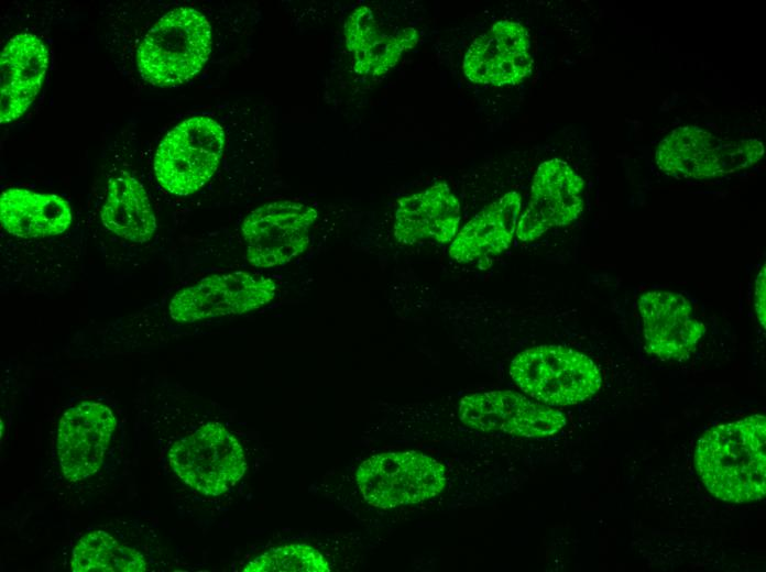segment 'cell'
Here are the masks:
<instances>
[{
    "label": "cell",
    "mask_w": 766,
    "mask_h": 572,
    "mask_svg": "<svg viewBox=\"0 0 766 572\" xmlns=\"http://www.w3.org/2000/svg\"><path fill=\"white\" fill-rule=\"evenodd\" d=\"M276 293L271 277L244 271L217 273L178 290L168 314L180 323L243 315L269 305Z\"/></svg>",
    "instance_id": "cell-9"
},
{
    "label": "cell",
    "mask_w": 766,
    "mask_h": 572,
    "mask_svg": "<svg viewBox=\"0 0 766 572\" xmlns=\"http://www.w3.org/2000/svg\"><path fill=\"white\" fill-rule=\"evenodd\" d=\"M1 227L19 238H47L65 232L73 215L68 202L54 194L8 188L0 196Z\"/></svg>",
    "instance_id": "cell-19"
},
{
    "label": "cell",
    "mask_w": 766,
    "mask_h": 572,
    "mask_svg": "<svg viewBox=\"0 0 766 572\" xmlns=\"http://www.w3.org/2000/svg\"><path fill=\"white\" fill-rule=\"evenodd\" d=\"M100 219L109 231L133 243L150 241L156 231L145 188L124 170L109 178Z\"/></svg>",
    "instance_id": "cell-20"
},
{
    "label": "cell",
    "mask_w": 766,
    "mask_h": 572,
    "mask_svg": "<svg viewBox=\"0 0 766 572\" xmlns=\"http://www.w3.org/2000/svg\"><path fill=\"white\" fill-rule=\"evenodd\" d=\"M648 352L660 360L681 361L694 351L705 326L691 302L671 290H648L637 300Z\"/></svg>",
    "instance_id": "cell-13"
},
{
    "label": "cell",
    "mask_w": 766,
    "mask_h": 572,
    "mask_svg": "<svg viewBox=\"0 0 766 572\" xmlns=\"http://www.w3.org/2000/svg\"><path fill=\"white\" fill-rule=\"evenodd\" d=\"M582 189L583 179L565 161L543 162L533 178L529 202L517 222V239L530 242L554 227L576 220L583 209Z\"/></svg>",
    "instance_id": "cell-11"
},
{
    "label": "cell",
    "mask_w": 766,
    "mask_h": 572,
    "mask_svg": "<svg viewBox=\"0 0 766 572\" xmlns=\"http://www.w3.org/2000/svg\"><path fill=\"white\" fill-rule=\"evenodd\" d=\"M343 35L354 72L374 77L390 72L419 41L417 30L412 26L394 32L384 30L366 6L350 13L343 25Z\"/></svg>",
    "instance_id": "cell-17"
},
{
    "label": "cell",
    "mask_w": 766,
    "mask_h": 572,
    "mask_svg": "<svg viewBox=\"0 0 766 572\" xmlns=\"http://www.w3.org/2000/svg\"><path fill=\"white\" fill-rule=\"evenodd\" d=\"M527 30L518 22L500 20L477 36L464 54L462 70L474 84L517 85L532 72Z\"/></svg>",
    "instance_id": "cell-12"
},
{
    "label": "cell",
    "mask_w": 766,
    "mask_h": 572,
    "mask_svg": "<svg viewBox=\"0 0 766 572\" xmlns=\"http://www.w3.org/2000/svg\"><path fill=\"white\" fill-rule=\"evenodd\" d=\"M225 146L222 127L214 119L197 116L186 119L167 132L154 156L158 184L176 196H188L216 173Z\"/></svg>",
    "instance_id": "cell-4"
},
{
    "label": "cell",
    "mask_w": 766,
    "mask_h": 572,
    "mask_svg": "<svg viewBox=\"0 0 766 572\" xmlns=\"http://www.w3.org/2000/svg\"><path fill=\"white\" fill-rule=\"evenodd\" d=\"M355 479L370 505L393 508L438 495L446 485V471L437 460L419 452H387L363 461Z\"/></svg>",
    "instance_id": "cell-7"
},
{
    "label": "cell",
    "mask_w": 766,
    "mask_h": 572,
    "mask_svg": "<svg viewBox=\"0 0 766 572\" xmlns=\"http://www.w3.org/2000/svg\"><path fill=\"white\" fill-rule=\"evenodd\" d=\"M459 222L458 199L446 183H437L397 201L393 234L406 245L426 240L447 243L457 235Z\"/></svg>",
    "instance_id": "cell-16"
},
{
    "label": "cell",
    "mask_w": 766,
    "mask_h": 572,
    "mask_svg": "<svg viewBox=\"0 0 766 572\" xmlns=\"http://www.w3.org/2000/svg\"><path fill=\"white\" fill-rule=\"evenodd\" d=\"M48 67V51L32 33L10 38L0 55V122L9 123L26 112L36 98Z\"/></svg>",
    "instance_id": "cell-15"
},
{
    "label": "cell",
    "mask_w": 766,
    "mask_h": 572,
    "mask_svg": "<svg viewBox=\"0 0 766 572\" xmlns=\"http://www.w3.org/2000/svg\"><path fill=\"white\" fill-rule=\"evenodd\" d=\"M245 572H328L324 556L305 543L273 548L249 562Z\"/></svg>",
    "instance_id": "cell-22"
},
{
    "label": "cell",
    "mask_w": 766,
    "mask_h": 572,
    "mask_svg": "<svg viewBox=\"0 0 766 572\" xmlns=\"http://www.w3.org/2000/svg\"><path fill=\"white\" fill-rule=\"evenodd\" d=\"M459 417L464 425L478 430L527 438L552 436L566 425L561 411L510 391L464 396L459 404Z\"/></svg>",
    "instance_id": "cell-10"
},
{
    "label": "cell",
    "mask_w": 766,
    "mask_h": 572,
    "mask_svg": "<svg viewBox=\"0 0 766 572\" xmlns=\"http://www.w3.org/2000/svg\"><path fill=\"white\" fill-rule=\"evenodd\" d=\"M515 384L550 406L581 403L602 385V375L586 354L560 345H539L518 353L510 366Z\"/></svg>",
    "instance_id": "cell-3"
},
{
    "label": "cell",
    "mask_w": 766,
    "mask_h": 572,
    "mask_svg": "<svg viewBox=\"0 0 766 572\" xmlns=\"http://www.w3.org/2000/svg\"><path fill=\"white\" fill-rule=\"evenodd\" d=\"M765 265L760 268L758 272L756 278H755V286H754V295H753V305H754V311L756 315V318L763 329H765V321H766V285H765Z\"/></svg>",
    "instance_id": "cell-23"
},
{
    "label": "cell",
    "mask_w": 766,
    "mask_h": 572,
    "mask_svg": "<svg viewBox=\"0 0 766 572\" xmlns=\"http://www.w3.org/2000/svg\"><path fill=\"white\" fill-rule=\"evenodd\" d=\"M168 461L180 480L207 496L229 491L247 470L240 442L216 422L176 441Z\"/></svg>",
    "instance_id": "cell-8"
},
{
    "label": "cell",
    "mask_w": 766,
    "mask_h": 572,
    "mask_svg": "<svg viewBox=\"0 0 766 572\" xmlns=\"http://www.w3.org/2000/svg\"><path fill=\"white\" fill-rule=\"evenodd\" d=\"M760 140H726L698 127H679L658 144L656 164L686 178H714L745 169L764 155Z\"/></svg>",
    "instance_id": "cell-5"
},
{
    "label": "cell",
    "mask_w": 766,
    "mask_h": 572,
    "mask_svg": "<svg viewBox=\"0 0 766 572\" xmlns=\"http://www.w3.org/2000/svg\"><path fill=\"white\" fill-rule=\"evenodd\" d=\"M521 207L517 191H508L491 202L459 230L449 255L458 263H469L505 251L516 235Z\"/></svg>",
    "instance_id": "cell-18"
},
{
    "label": "cell",
    "mask_w": 766,
    "mask_h": 572,
    "mask_svg": "<svg viewBox=\"0 0 766 572\" xmlns=\"http://www.w3.org/2000/svg\"><path fill=\"white\" fill-rule=\"evenodd\" d=\"M211 47V25L207 18L194 8H175L161 16L140 43L139 74L155 87L183 85L203 69Z\"/></svg>",
    "instance_id": "cell-2"
},
{
    "label": "cell",
    "mask_w": 766,
    "mask_h": 572,
    "mask_svg": "<svg viewBox=\"0 0 766 572\" xmlns=\"http://www.w3.org/2000/svg\"><path fill=\"white\" fill-rule=\"evenodd\" d=\"M116 426L110 408L97 402L79 403L63 414L56 447L66 479L79 481L99 469Z\"/></svg>",
    "instance_id": "cell-14"
},
{
    "label": "cell",
    "mask_w": 766,
    "mask_h": 572,
    "mask_svg": "<svg viewBox=\"0 0 766 572\" xmlns=\"http://www.w3.org/2000/svg\"><path fill=\"white\" fill-rule=\"evenodd\" d=\"M696 470L716 498L730 503L760 499L766 492V419L756 414L718 425L698 441Z\"/></svg>",
    "instance_id": "cell-1"
},
{
    "label": "cell",
    "mask_w": 766,
    "mask_h": 572,
    "mask_svg": "<svg viewBox=\"0 0 766 572\" xmlns=\"http://www.w3.org/2000/svg\"><path fill=\"white\" fill-rule=\"evenodd\" d=\"M317 218L315 208L291 199L255 208L240 228L248 263L264 270L291 263L307 251Z\"/></svg>",
    "instance_id": "cell-6"
},
{
    "label": "cell",
    "mask_w": 766,
    "mask_h": 572,
    "mask_svg": "<svg viewBox=\"0 0 766 572\" xmlns=\"http://www.w3.org/2000/svg\"><path fill=\"white\" fill-rule=\"evenodd\" d=\"M72 570L76 572H142L144 557L120 544L105 531H91L80 538L73 551Z\"/></svg>",
    "instance_id": "cell-21"
}]
</instances>
